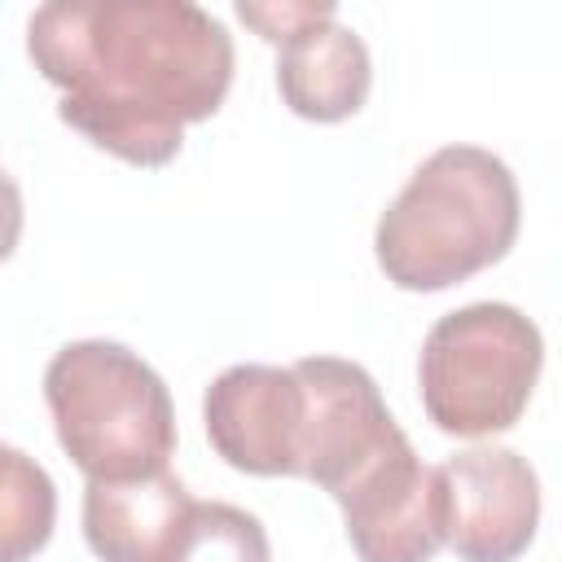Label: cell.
<instances>
[{
    "instance_id": "4fadbf2b",
    "label": "cell",
    "mask_w": 562,
    "mask_h": 562,
    "mask_svg": "<svg viewBox=\"0 0 562 562\" xmlns=\"http://www.w3.org/2000/svg\"><path fill=\"white\" fill-rule=\"evenodd\" d=\"M325 13H334V4L329 0H272V4H255V0H241L237 4V18L246 22V26H255L268 44H285L294 31H303L307 22H316V18H325Z\"/></svg>"
},
{
    "instance_id": "8992f818",
    "label": "cell",
    "mask_w": 562,
    "mask_h": 562,
    "mask_svg": "<svg viewBox=\"0 0 562 562\" xmlns=\"http://www.w3.org/2000/svg\"><path fill=\"white\" fill-rule=\"evenodd\" d=\"M202 422L211 448L233 470L259 479H299L307 391L294 364H228L202 395Z\"/></svg>"
},
{
    "instance_id": "9c48e42d",
    "label": "cell",
    "mask_w": 562,
    "mask_h": 562,
    "mask_svg": "<svg viewBox=\"0 0 562 562\" xmlns=\"http://www.w3.org/2000/svg\"><path fill=\"white\" fill-rule=\"evenodd\" d=\"M193 505L171 470L132 483H88L83 540L101 562H171Z\"/></svg>"
},
{
    "instance_id": "3957f363",
    "label": "cell",
    "mask_w": 562,
    "mask_h": 562,
    "mask_svg": "<svg viewBox=\"0 0 562 562\" xmlns=\"http://www.w3.org/2000/svg\"><path fill=\"white\" fill-rule=\"evenodd\" d=\"M44 404L61 452L88 483L162 474L176 452L171 391L123 342H66L44 369Z\"/></svg>"
},
{
    "instance_id": "6da1fadb",
    "label": "cell",
    "mask_w": 562,
    "mask_h": 562,
    "mask_svg": "<svg viewBox=\"0 0 562 562\" xmlns=\"http://www.w3.org/2000/svg\"><path fill=\"white\" fill-rule=\"evenodd\" d=\"M26 53L61 88V123L132 167L171 162L233 83V35L193 0H48Z\"/></svg>"
},
{
    "instance_id": "5b68a950",
    "label": "cell",
    "mask_w": 562,
    "mask_h": 562,
    "mask_svg": "<svg viewBox=\"0 0 562 562\" xmlns=\"http://www.w3.org/2000/svg\"><path fill=\"white\" fill-rule=\"evenodd\" d=\"M294 373L303 378V391H307L299 479L316 483L338 505L386 457H395L408 443V435L391 417L364 364L338 360V356H307V360H294Z\"/></svg>"
},
{
    "instance_id": "ba28073f",
    "label": "cell",
    "mask_w": 562,
    "mask_h": 562,
    "mask_svg": "<svg viewBox=\"0 0 562 562\" xmlns=\"http://www.w3.org/2000/svg\"><path fill=\"white\" fill-rule=\"evenodd\" d=\"M338 509L360 562H430L448 544L439 465H422L413 443L351 487Z\"/></svg>"
},
{
    "instance_id": "7c38bea8",
    "label": "cell",
    "mask_w": 562,
    "mask_h": 562,
    "mask_svg": "<svg viewBox=\"0 0 562 562\" xmlns=\"http://www.w3.org/2000/svg\"><path fill=\"white\" fill-rule=\"evenodd\" d=\"M171 562H272L263 522L228 501H198Z\"/></svg>"
},
{
    "instance_id": "277c9868",
    "label": "cell",
    "mask_w": 562,
    "mask_h": 562,
    "mask_svg": "<svg viewBox=\"0 0 562 562\" xmlns=\"http://www.w3.org/2000/svg\"><path fill=\"white\" fill-rule=\"evenodd\" d=\"M544 338L514 303H465L439 316L422 342L417 382L435 430L483 439L509 430L540 382Z\"/></svg>"
},
{
    "instance_id": "8fae6325",
    "label": "cell",
    "mask_w": 562,
    "mask_h": 562,
    "mask_svg": "<svg viewBox=\"0 0 562 562\" xmlns=\"http://www.w3.org/2000/svg\"><path fill=\"white\" fill-rule=\"evenodd\" d=\"M4 492H0V527H4V562H26L53 536L57 492L40 461L18 448H4Z\"/></svg>"
},
{
    "instance_id": "30bf717a",
    "label": "cell",
    "mask_w": 562,
    "mask_h": 562,
    "mask_svg": "<svg viewBox=\"0 0 562 562\" xmlns=\"http://www.w3.org/2000/svg\"><path fill=\"white\" fill-rule=\"evenodd\" d=\"M373 83L364 40L338 22V9L294 31L277 53V92L307 123L351 119Z\"/></svg>"
},
{
    "instance_id": "52a82bcc",
    "label": "cell",
    "mask_w": 562,
    "mask_h": 562,
    "mask_svg": "<svg viewBox=\"0 0 562 562\" xmlns=\"http://www.w3.org/2000/svg\"><path fill=\"white\" fill-rule=\"evenodd\" d=\"M448 549L461 562H518L540 527V479L514 448H465L439 465Z\"/></svg>"
},
{
    "instance_id": "7a4b0ae2",
    "label": "cell",
    "mask_w": 562,
    "mask_h": 562,
    "mask_svg": "<svg viewBox=\"0 0 562 562\" xmlns=\"http://www.w3.org/2000/svg\"><path fill=\"white\" fill-rule=\"evenodd\" d=\"M518 224L522 198L505 158L483 145H443L382 211L373 255L391 285L435 294L501 263Z\"/></svg>"
}]
</instances>
